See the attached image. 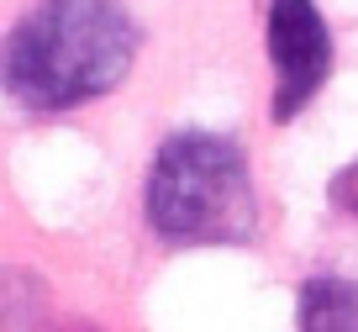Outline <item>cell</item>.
<instances>
[{"instance_id": "4", "label": "cell", "mask_w": 358, "mask_h": 332, "mask_svg": "<svg viewBox=\"0 0 358 332\" xmlns=\"http://www.w3.org/2000/svg\"><path fill=\"white\" fill-rule=\"evenodd\" d=\"M301 332H358L353 279H311L301 290Z\"/></svg>"}, {"instance_id": "3", "label": "cell", "mask_w": 358, "mask_h": 332, "mask_svg": "<svg viewBox=\"0 0 358 332\" xmlns=\"http://www.w3.org/2000/svg\"><path fill=\"white\" fill-rule=\"evenodd\" d=\"M268 58L280 74L274 122H290L332 74V37H327V22L311 0H274L268 6Z\"/></svg>"}, {"instance_id": "7", "label": "cell", "mask_w": 358, "mask_h": 332, "mask_svg": "<svg viewBox=\"0 0 358 332\" xmlns=\"http://www.w3.org/2000/svg\"><path fill=\"white\" fill-rule=\"evenodd\" d=\"M58 332H101V327H85V321H74V327H58Z\"/></svg>"}, {"instance_id": "5", "label": "cell", "mask_w": 358, "mask_h": 332, "mask_svg": "<svg viewBox=\"0 0 358 332\" xmlns=\"http://www.w3.org/2000/svg\"><path fill=\"white\" fill-rule=\"evenodd\" d=\"M43 296V279L22 275V269H0V332H37Z\"/></svg>"}, {"instance_id": "2", "label": "cell", "mask_w": 358, "mask_h": 332, "mask_svg": "<svg viewBox=\"0 0 358 332\" xmlns=\"http://www.w3.org/2000/svg\"><path fill=\"white\" fill-rule=\"evenodd\" d=\"M148 221L169 243H243L258 221L243 148L216 132H174L148 174Z\"/></svg>"}, {"instance_id": "1", "label": "cell", "mask_w": 358, "mask_h": 332, "mask_svg": "<svg viewBox=\"0 0 358 332\" xmlns=\"http://www.w3.org/2000/svg\"><path fill=\"white\" fill-rule=\"evenodd\" d=\"M137 58V22L116 0H48L0 43V85L32 111L106 95Z\"/></svg>"}, {"instance_id": "6", "label": "cell", "mask_w": 358, "mask_h": 332, "mask_svg": "<svg viewBox=\"0 0 358 332\" xmlns=\"http://www.w3.org/2000/svg\"><path fill=\"white\" fill-rule=\"evenodd\" d=\"M332 206H343V211L358 216V164H348L343 174L332 179Z\"/></svg>"}]
</instances>
